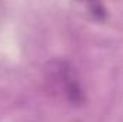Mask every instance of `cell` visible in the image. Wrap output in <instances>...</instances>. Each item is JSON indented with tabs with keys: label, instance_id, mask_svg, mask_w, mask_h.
<instances>
[{
	"label": "cell",
	"instance_id": "6da1fadb",
	"mask_svg": "<svg viewBox=\"0 0 123 122\" xmlns=\"http://www.w3.org/2000/svg\"><path fill=\"white\" fill-rule=\"evenodd\" d=\"M47 79L57 89L63 91V95L70 103L79 105L83 102V89L80 86L74 68L64 61L52 62L47 68Z\"/></svg>",
	"mask_w": 123,
	"mask_h": 122
},
{
	"label": "cell",
	"instance_id": "7a4b0ae2",
	"mask_svg": "<svg viewBox=\"0 0 123 122\" xmlns=\"http://www.w3.org/2000/svg\"><path fill=\"white\" fill-rule=\"evenodd\" d=\"M89 7H90V10H92V14L96 16V19H103V17L106 16V10L103 9L102 4H99V3H92Z\"/></svg>",
	"mask_w": 123,
	"mask_h": 122
}]
</instances>
